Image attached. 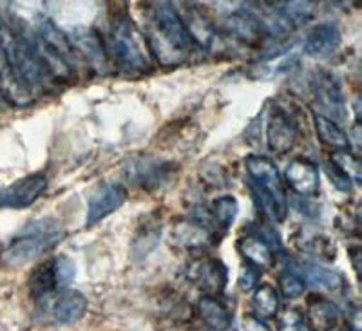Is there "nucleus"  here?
<instances>
[{
  "label": "nucleus",
  "instance_id": "obj_1",
  "mask_svg": "<svg viewBox=\"0 0 362 331\" xmlns=\"http://www.w3.org/2000/svg\"><path fill=\"white\" fill-rule=\"evenodd\" d=\"M247 172L252 192L259 201L263 212L276 223H283L288 216V197L276 163L264 156H248Z\"/></svg>",
  "mask_w": 362,
  "mask_h": 331
},
{
  "label": "nucleus",
  "instance_id": "obj_2",
  "mask_svg": "<svg viewBox=\"0 0 362 331\" xmlns=\"http://www.w3.org/2000/svg\"><path fill=\"white\" fill-rule=\"evenodd\" d=\"M64 236L66 232L62 225L53 217H40V219L31 221L2 252V262L11 268L25 265L47 250L54 248L62 241Z\"/></svg>",
  "mask_w": 362,
  "mask_h": 331
},
{
  "label": "nucleus",
  "instance_id": "obj_3",
  "mask_svg": "<svg viewBox=\"0 0 362 331\" xmlns=\"http://www.w3.org/2000/svg\"><path fill=\"white\" fill-rule=\"evenodd\" d=\"M47 176L42 172H35L22 180L15 181L9 187L0 188V209H28L42 194L47 190Z\"/></svg>",
  "mask_w": 362,
  "mask_h": 331
},
{
  "label": "nucleus",
  "instance_id": "obj_4",
  "mask_svg": "<svg viewBox=\"0 0 362 331\" xmlns=\"http://www.w3.org/2000/svg\"><path fill=\"white\" fill-rule=\"evenodd\" d=\"M297 139H299V125L292 115L281 107H274L267 122L268 149L276 154H286L296 147Z\"/></svg>",
  "mask_w": 362,
  "mask_h": 331
},
{
  "label": "nucleus",
  "instance_id": "obj_5",
  "mask_svg": "<svg viewBox=\"0 0 362 331\" xmlns=\"http://www.w3.org/2000/svg\"><path fill=\"white\" fill-rule=\"evenodd\" d=\"M40 301H44V310H47L51 320L57 324L78 323L87 311L86 297L74 290H57Z\"/></svg>",
  "mask_w": 362,
  "mask_h": 331
},
{
  "label": "nucleus",
  "instance_id": "obj_6",
  "mask_svg": "<svg viewBox=\"0 0 362 331\" xmlns=\"http://www.w3.org/2000/svg\"><path fill=\"white\" fill-rule=\"evenodd\" d=\"M127 199V190L119 183H102L90 194L87 203L86 226H95L102 219L111 216Z\"/></svg>",
  "mask_w": 362,
  "mask_h": 331
},
{
  "label": "nucleus",
  "instance_id": "obj_7",
  "mask_svg": "<svg viewBox=\"0 0 362 331\" xmlns=\"http://www.w3.org/2000/svg\"><path fill=\"white\" fill-rule=\"evenodd\" d=\"M189 279L206 294H221L228 281V272L219 259L202 257L189 266Z\"/></svg>",
  "mask_w": 362,
  "mask_h": 331
},
{
  "label": "nucleus",
  "instance_id": "obj_8",
  "mask_svg": "<svg viewBox=\"0 0 362 331\" xmlns=\"http://www.w3.org/2000/svg\"><path fill=\"white\" fill-rule=\"evenodd\" d=\"M286 183L293 192L303 197H312L319 192L321 187V178H319V168L308 160L296 158L286 167Z\"/></svg>",
  "mask_w": 362,
  "mask_h": 331
},
{
  "label": "nucleus",
  "instance_id": "obj_9",
  "mask_svg": "<svg viewBox=\"0 0 362 331\" xmlns=\"http://www.w3.org/2000/svg\"><path fill=\"white\" fill-rule=\"evenodd\" d=\"M288 270L299 275L305 281V284L308 282L310 286L315 288V290L337 291L342 286V277L337 272L312 265V262H292V268H288Z\"/></svg>",
  "mask_w": 362,
  "mask_h": 331
},
{
  "label": "nucleus",
  "instance_id": "obj_10",
  "mask_svg": "<svg viewBox=\"0 0 362 331\" xmlns=\"http://www.w3.org/2000/svg\"><path fill=\"white\" fill-rule=\"evenodd\" d=\"M306 319L313 331H332L341 323V308L329 298L313 295L312 298H308Z\"/></svg>",
  "mask_w": 362,
  "mask_h": 331
},
{
  "label": "nucleus",
  "instance_id": "obj_11",
  "mask_svg": "<svg viewBox=\"0 0 362 331\" xmlns=\"http://www.w3.org/2000/svg\"><path fill=\"white\" fill-rule=\"evenodd\" d=\"M239 254L247 259L248 265L259 268V270H268L274 266L276 257H274V248L268 243L257 236H247L238 241Z\"/></svg>",
  "mask_w": 362,
  "mask_h": 331
},
{
  "label": "nucleus",
  "instance_id": "obj_12",
  "mask_svg": "<svg viewBox=\"0 0 362 331\" xmlns=\"http://www.w3.org/2000/svg\"><path fill=\"white\" fill-rule=\"evenodd\" d=\"M170 165L161 163V161L151 160V158H141V160L134 161L132 167H129V174H131L132 180L136 181L141 187H158V185L163 183L167 178H169Z\"/></svg>",
  "mask_w": 362,
  "mask_h": 331
},
{
  "label": "nucleus",
  "instance_id": "obj_13",
  "mask_svg": "<svg viewBox=\"0 0 362 331\" xmlns=\"http://www.w3.org/2000/svg\"><path fill=\"white\" fill-rule=\"evenodd\" d=\"M198 311L203 323L212 331H226L232 326V313L228 308L212 295H205L198 301Z\"/></svg>",
  "mask_w": 362,
  "mask_h": 331
},
{
  "label": "nucleus",
  "instance_id": "obj_14",
  "mask_svg": "<svg viewBox=\"0 0 362 331\" xmlns=\"http://www.w3.org/2000/svg\"><path fill=\"white\" fill-rule=\"evenodd\" d=\"M313 123H315L317 138L322 145L329 147L332 151H344L350 149V138L344 132V129L339 125L335 120L328 118L325 115L313 116Z\"/></svg>",
  "mask_w": 362,
  "mask_h": 331
},
{
  "label": "nucleus",
  "instance_id": "obj_15",
  "mask_svg": "<svg viewBox=\"0 0 362 331\" xmlns=\"http://www.w3.org/2000/svg\"><path fill=\"white\" fill-rule=\"evenodd\" d=\"M252 306H254L255 315L261 319H270L276 317L277 310H279V294L272 284L264 282L255 286L254 297H252Z\"/></svg>",
  "mask_w": 362,
  "mask_h": 331
},
{
  "label": "nucleus",
  "instance_id": "obj_16",
  "mask_svg": "<svg viewBox=\"0 0 362 331\" xmlns=\"http://www.w3.org/2000/svg\"><path fill=\"white\" fill-rule=\"evenodd\" d=\"M161 238V225L160 221H145V226H141L140 232L136 233L134 243H132V252L136 257L147 255L154 246L160 243Z\"/></svg>",
  "mask_w": 362,
  "mask_h": 331
},
{
  "label": "nucleus",
  "instance_id": "obj_17",
  "mask_svg": "<svg viewBox=\"0 0 362 331\" xmlns=\"http://www.w3.org/2000/svg\"><path fill=\"white\" fill-rule=\"evenodd\" d=\"M238 212L239 204L234 196L218 197V199H214V203H212V209H210V214H212V217H214L216 221V226L223 230L230 228V226L234 225Z\"/></svg>",
  "mask_w": 362,
  "mask_h": 331
},
{
  "label": "nucleus",
  "instance_id": "obj_18",
  "mask_svg": "<svg viewBox=\"0 0 362 331\" xmlns=\"http://www.w3.org/2000/svg\"><path fill=\"white\" fill-rule=\"evenodd\" d=\"M174 238L181 243L187 248H203V246L209 243L212 232L205 230L203 226L196 225L194 221L185 223V225H180L173 233Z\"/></svg>",
  "mask_w": 362,
  "mask_h": 331
},
{
  "label": "nucleus",
  "instance_id": "obj_19",
  "mask_svg": "<svg viewBox=\"0 0 362 331\" xmlns=\"http://www.w3.org/2000/svg\"><path fill=\"white\" fill-rule=\"evenodd\" d=\"M329 163L334 165L335 168H339L342 174H346L354 183H361L362 167L361 161H358V158L354 152H350L348 149H344V151H334L332 156H329Z\"/></svg>",
  "mask_w": 362,
  "mask_h": 331
},
{
  "label": "nucleus",
  "instance_id": "obj_20",
  "mask_svg": "<svg viewBox=\"0 0 362 331\" xmlns=\"http://www.w3.org/2000/svg\"><path fill=\"white\" fill-rule=\"evenodd\" d=\"M51 262H53L57 288L58 290H66L71 282H73L74 274H76V270H74V262L71 261L69 257H66V255H58V257L51 259Z\"/></svg>",
  "mask_w": 362,
  "mask_h": 331
},
{
  "label": "nucleus",
  "instance_id": "obj_21",
  "mask_svg": "<svg viewBox=\"0 0 362 331\" xmlns=\"http://www.w3.org/2000/svg\"><path fill=\"white\" fill-rule=\"evenodd\" d=\"M279 331H313L305 313H300L296 308H288L279 315Z\"/></svg>",
  "mask_w": 362,
  "mask_h": 331
},
{
  "label": "nucleus",
  "instance_id": "obj_22",
  "mask_svg": "<svg viewBox=\"0 0 362 331\" xmlns=\"http://www.w3.org/2000/svg\"><path fill=\"white\" fill-rule=\"evenodd\" d=\"M279 290L284 298H297L305 294L306 284L305 281L292 270H286L279 275Z\"/></svg>",
  "mask_w": 362,
  "mask_h": 331
},
{
  "label": "nucleus",
  "instance_id": "obj_23",
  "mask_svg": "<svg viewBox=\"0 0 362 331\" xmlns=\"http://www.w3.org/2000/svg\"><path fill=\"white\" fill-rule=\"evenodd\" d=\"M326 174H328V178L332 180V185H335L339 190H342V192H351V188H354V181L346 176V174H342L339 168H335L334 165L328 163L326 165Z\"/></svg>",
  "mask_w": 362,
  "mask_h": 331
},
{
  "label": "nucleus",
  "instance_id": "obj_24",
  "mask_svg": "<svg viewBox=\"0 0 362 331\" xmlns=\"http://www.w3.org/2000/svg\"><path fill=\"white\" fill-rule=\"evenodd\" d=\"M259 275H261L259 268H255V266H252V265H247L243 268V272H241V277H239V286L243 288L245 291L252 290V288H255L257 281H259Z\"/></svg>",
  "mask_w": 362,
  "mask_h": 331
},
{
  "label": "nucleus",
  "instance_id": "obj_25",
  "mask_svg": "<svg viewBox=\"0 0 362 331\" xmlns=\"http://www.w3.org/2000/svg\"><path fill=\"white\" fill-rule=\"evenodd\" d=\"M241 331H272L264 319L257 317V315H245L243 324H241Z\"/></svg>",
  "mask_w": 362,
  "mask_h": 331
}]
</instances>
